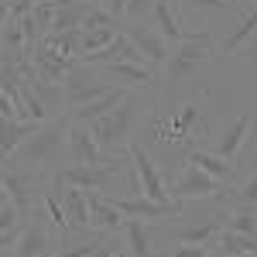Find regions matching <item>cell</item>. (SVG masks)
<instances>
[{
    "label": "cell",
    "instance_id": "26",
    "mask_svg": "<svg viewBox=\"0 0 257 257\" xmlns=\"http://www.w3.org/2000/svg\"><path fill=\"white\" fill-rule=\"evenodd\" d=\"M113 38H117V28H99V31H82V38H79V55H86V52H99L103 45H110Z\"/></svg>",
    "mask_w": 257,
    "mask_h": 257
},
{
    "label": "cell",
    "instance_id": "29",
    "mask_svg": "<svg viewBox=\"0 0 257 257\" xmlns=\"http://www.w3.org/2000/svg\"><path fill=\"white\" fill-rule=\"evenodd\" d=\"M155 4L158 0H127L123 21H148V14H155Z\"/></svg>",
    "mask_w": 257,
    "mask_h": 257
},
{
    "label": "cell",
    "instance_id": "11",
    "mask_svg": "<svg viewBox=\"0 0 257 257\" xmlns=\"http://www.w3.org/2000/svg\"><path fill=\"white\" fill-rule=\"evenodd\" d=\"M113 199V206H117L123 216H134V219H168V216H178L182 209H185V202H155V199L148 196H110Z\"/></svg>",
    "mask_w": 257,
    "mask_h": 257
},
{
    "label": "cell",
    "instance_id": "21",
    "mask_svg": "<svg viewBox=\"0 0 257 257\" xmlns=\"http://www.w3.org/2000/svg\"><path fill=\"white\" fill-rule=\"evenodd\" d=\"M213 250H216V257L257 254V237H250V233H237V230H219L216 237H213Z\"/></svg>",
    "mask_w": 257,
    "mask_h": 257
},
{
    "label": "cell",
    "instance_id": "31",
    "mask_svg": "<svg viewBox=\"0 0 257 257\" xmlns=\"http://www.w3.org/2000/svg\"><path fill=\"white\" fill-rule=\"evenodd\" d=\"M172 257H213V247L209 243H178Z\"/></svg>",
    "mask_w": 257,
    "mask_h": 257
},
{
    "label": "cell",
    "instance_id": "17",
    "mask_svg": "<svg viewBox=\"0 0 257 257\" xmlns=\"http://www.w3.org/2000/svg\"><path fill=\"white\" fill-rule=\"evenodd\" d=\"M41 123H31V120H18V117H0V161H7L14 151L21 148V141L31 138Z\"/></svg>",
    "mask_w": 257,
    "mask_h": 257
},
{
    "label": "cell",
    "instance_id": "36",
    "mask_svg": "<svg viewBox=\"0 0 257 257\" xmlns=\"http://www.w3.org/2000/svg\"><path fill=\"white\" fill-rule=\"evenodd\" d=\"M4 202H11V196H7V189H4V182H0V206Z\"/></svg>",
    "mask_w": 257,
    "mask_h": 257
},
{
    "label": "cell",
    "instance_id": "14",
    "mask_svg": "<svg viewBox=\"0 0 257 257\" xmlns=\"http://www.w3.org/2000/svg\"><path fill=\"white\" fill-rule=\"evenodd\" d=\"M86 199H89V226H93V230H99V233H120V230H123L127 216L113 206L110 196H103V192H86Z\"/></svg>",
    "mask_w": 257,
    "mask_h": 257
},
{
    "label": "cell",
    "instance_id": "28",
    "mask_svg": "<svg viewBox=\"0 0 257 257\" xmlns=\"http://www.w3.org/2000/svg\"><path fill=\"white\" fill-rule=\"evenodd\" d=\"M31 18H35L38 35L45 38V35L52 31V21H55V4H52V0H38V4H35V11H31Z\"/></svg>",
    "mask_w": 257,
    "mask_h": 257
},
{
    "label": "cell",
    "instance_id": "3",
    "mask_svg": "<svg viewBox=\"0 0 257 257\" xmlns=\"http://www.w3.org/2000/svg\"><path fill=\"white\" fill-rule=\"evenodd\" d=\"M138 117H141V96L127 93V99L120 103L117 110H110L106 117L93 120V123H86V127L93 131L96 144L106 155H123L127 144L134 141V123H138Z\"/></svg>",
    "mask_w": 257,
    "mask_h": 257
},
{
    "label": "cell",
    "instance_id": "37",
    "mask_svg": "<svg viewBox=\"0 0 257 257\" xmlns=\"http://www.w3.org/2000/svg\"><path fill=\"white\" fill-rule=\"evenodd\" d=\"M86 4H103V0H86Z\"/></svg>",
    "mask_w": 257,
    "mask_h": 257
},
{
    "label": "cell",
    "instance_id": "9",
    "mask_svg": "<svg viewBox=\"0 0 257 257\" xmlns=\"http://www.w3.org/2000/svg\"><path fill=\"white\" fill-rule=\"evenodd\" d=\"M127 151H131L134 172H138L141 196L155 199V202H175V199H172V192H168V185H165V178H161V172H158V165H155V158L141 148L138 141H131V144H127Z\"/></svg>",
    "mask_w": 257,
    "mask_h": 257
},
{
    "label": "cell",
    "instance_id": "7",
    "mask_svg": "<svg viewBox=\"0 0 257 257\" xmlns=\"http://www.w3.org/2000/svg\"><path fill=\"white\" fill-rule=\"evenodd\" d=\"M55 226L48 223V213L45 206H35V213L21 223V240H18V250L14 257H52L55 250Z\"/></svg>",
    "mask_w": 257,
    "mask_h": 257
},
{
    "label": "cell",
    "instance_id": "16",
    "mask_svg": "<svg viewBox=\"0 0 257 257\" xmlns=\"http://www.w3.org/2000/svg\"><path fill=\"white\" fill-rule=\"evenodd\" d=\"M250 127H254V113L250 110H243V113H237V120L223 131V138L216 141V155L226 161H237V155L243 151V144H247V138H250Z\"/></svg>",
    "mask_w": 257,
    "mask_h": 257
},
{
    "label": "cell",
    "instance_id": "10",
    "mask_svg": "<svg viewBox=\"0 0 257 257\" xmlns=\"http://www.w3.org/2000/svg\"><path fill=\"white\" fill-rule=\"evenodd\" d=\"M110 158H113V155H106V151L99 148L96 138H93V131H89L86 123H79V120L69 123V144H65V161H69V165H106Z\"/></svg>",
    "mask_w": 257,
    "mask_h": 257
},
{
    "label": "cell",
    "instance_id": "1",
    "mask_svg": "<svg viewBox=\"0 0 257 257\" xmlns=\"http://www.w3.org/2000/svg\"><path fill=\"white\" fill-rule=\"evenodd\" d=\"M69 117H52L45 120L31 138L21 141V148L11 155L21 165H35L45 172H55V161L65 158V144H69Z\"/></svg>",
    "mask_w": 257,
    "mask_h": 257
},
{
    "label": "cell",
    "instance_id": "40",
    "mask_svg": "<svg viewBox=\"0 0 257 257\" xmlns=\"http://www.w3.org/2000/svg\"><path fill=\"white\" fill-rule=\"evenodd\" d=\"M233 4H240V0H233Z\"/></svg>",
    "mask_w": 257,
    "mask_h": 257
},
{
    "label": "cell",
    "instance_id": "4",
    "mask_svg": "<svg viewBox=\"0 0 257 257\" xmlns=\"http://www.w3.org/2000/svg\"><path fill=\"white\" fill-rule=\"evenodd\" d=\"M120 172H134L131 151L113 155L106 165H65V168H55L52 175L59 182H65V185H79L86 192H110V185L117 182Z\"/></svg>",
    "mask_w": 257,
    "mask_h": 257
},
{
    "label": "cell",
    "instance_id": "32",
    "mask_svg": "<svg viewBox=\"0 0 257 257\" xmlns=\"http://www.w3.org/2000/svg\"><path fill=\"white\" fill-rule=\"evenodd\" d=\"M175 4H189V7H209V11H230V7H237L233 0H175Z\"/></svg>",
    "mask_w": 257,
    "mask_h": 257
},
{
    "label": "cell",
    "instance_id": "8",
    "mask_svg": "<svg viewBox=\"0 0 257 257\" xmlns=\"http://www.w3.org/2000/svg\"><path fill=\"white\" fill-rule=\"evenodd\" d=\"M168 192H172V199L175 202H189V199H216L219 192H223V182L213 175H206L199 165H182V172H178V178L168 185Z\"/></svg>",
    "mask_w": 257,
    "mask_h": 257
},
{
    "label": "cell",
    "instance_id": "33",
    "mask_svg": "<svg viewBox=\"0 0 257 257\" xmlns=\"http://www.w3.org/2000/svg\"><path fill=\"white\" fill-rule=\"evenodd\" d=\"M18 240H21V226L7 230V233H0V254H4L7 247H18Z\"/></svg>",
    "mask_w": 257,
    "mask_h": 257
},
{
    "label": "cell",
    "instance_id": "35",
    "mask_svg": "<svg viewBox=\"0 0 257 257\" xmlns=\"http://www.w3.org/2000/svg\"><path fill=\"white\" fill-rule=\"evenodd\" d=\"M11 21V0H0V28Z\"/></svg>",
    "mask_w": 257,
    "mask_h": 257
},
{
    "label": "cell",
    "instance_id": "20",
    "mask_svg": "<svg viewBox=\"0 0 257 257\" xmlns=\"http://www.w3.org/2000/svg\"><path fill=\"white\" fill-rule=\"evenodd\" d=\"M155 24H158V35L168 45H175V41H182L189 35L182 28V11H178V4H172V0H158L155 4Z\"/></svg>",
    "mask_w": 257,
    "mask_h": 257
},
{
    "label": "cell",
    "instance_id": "23",
    "mask_svg": "<svg viewBox=\"0 0 257 257\" xmlns=\"http://www.w3.org/2000/svg\"><path fill=\"white\" fill-rule=\"evenodd\" d=\"M254 35H257V4L247 11V14H243V18H240L237 28H233V31L223 38L219 52H223V55H237V52H240V48H243L250 38H254Z\"/></svg>",
    "mask_w": 257,
    "mask_h": 257
},
{
    "label": "cell",
    "instance_id": "18",
    "mask_svg": "<svg viewBox=\"0 0 257 257\" xmlns=\"http://www.w3.org/2000/svg\"><path fill=\"white\" fill-rule=\"evenodd\" d=\"M165 233H172L175 243H209L223 230V213L202 219V223H192V226H161Z\"/></svg>",
    "mask_w": 257,
    "mask_h": 257
},
{
    "label": "cell",
    "instance_id": "19",
    "mask_svg": "<svg viewBox=\"0 0 257 257\" xmlns=\"http://www.w3.org/2000/svg\"><path fill=\"white\" fill-rule=\"evenodd\" d=\"M123 99H127V89H123V86H113V89H106L103 96H96L93 103H86V106H79V110H69V117L79 120V123H93V120L106 117L110 110H117Z\"/></svg>",
    "mask_w": 257,
    "mask_h": 257
},
{
    "label": "cell",
    "instance_id": "15",
    "mask_svg": "<svg viewBox=\"0 0 257 257\" xmlns=\"http://www.w3.org/2000/svg\"><path fill=\"white\" fill-rule=\"evenodd\" d=\"M99 76L106 79H120L123 86H134V89H155L161 86V76L148 65H138V62H113V65H99Z\"/></svg>",
    "mask_w": 257,
    "mask_h": 257
},
{
    "label": "cell",
    "instance_id": "22",
    "mask_svg": "<svg viewBox=\"0 0 257 257\" xmlns=\"http://www.w3.org/2000/svg\"><path fill=\"white\" fill-rule=\"evenodd\" d=\"M185 161H192V165H199L206 175L219 178V182H226V178H233V161L219 158L216 151H199V148H189L185 151Z\"/></svg>",
    "mask_w": 257,
    "mask_h": 257
},
{
    "label": "cell",
    "instance_id": "30",
    "mask_svg": "<svg viewBox=\"0 0 257 257\" xmlns=\"http://www.w3.org/2000/svg\"><path fill=\"white\" fill-rule=\"evenodd\" d=\"M21 223H24V219H21L18 206H14V202H4V206H0V233L14 230V226H21Z\"/></svg>",
    "mask_w": 257,
    "mask_h": 257
},
{
    "label": "cell",
    "instance_id": "24",
    "mask_svg": "<svg viewBox=\"0 0 257 257\" xmlns=\"http://www.w3.org/2000/svg\"><path fill=\"white\" fill-rule=\"evenodd\" d=\"M151 233H155V226L144 219L127 216V223H123V237H127V247L134 257H155L151 254Z\"/></svg>",
    "mask_w": 257,
    "mask_h": 257
},
{
    "label": "cell",
    "instance_id": "27",
    "mask_svg": "<svg viewBox=\"0 0 257 257\" xmlns=\"http://www.w3.org/2000/svg\"><path fill=\"white\" fill-rule=\"evenodd\" d=\"M223 199H226V202H240V206H254V209H257V172L247 178V182H240L233 192L226 189V196H223Z\"/></svg>",
    "mask_w": 257,
    "mask_h": 257
},
{
    "label": "cell",
    "instance_id": "13",
    "mask_svg": "<svg viewBox=\"0 0 257 257\" xmlns=\"http://www.w3.org/2000/svg\"><path fill=\"white\" fill-rule=\"evenodd\" d=\"M72 65H76V59H65V55H62L48 38H41L38 45H35V72H38L41 79L59 82V86H62Z\"/></svg>",
    "mask_w": 257,
    "mask_h": 257
},
{
    "label": "cell",
    "instance_id": "39",
    "mask_svg": "<svg viewBox=\"0 0 257 257\" xmlns=\"http://www.w3.org/2000/svg\"><path fill=\"white\" fill-rule=\"evenodd\" d=\"M247 257H257V254H247Z\"/></svg>",
    "mask_w": 257,
    "mask_h": 257
},
{
    "label": "cell",
    "instance_id": "2",
    "mask_svg": "<svg viewBox=\"0 0 257 257\" xmlns=\"http://www.w3.org/2000/svg\"><path fill=\"white\" fill-rule=\"evenodd\" d=\"M0 182H4V189H7L11 202L18 206L21 219H28L31 213H35V206H41L45 192H48V185H52V172L35 168V165H21V161L7 158V161H0Z\"/></svg>",
    "mask_w": 257,
    "mask_h": 257
},
{
    "label": "cell",
    "instance_id": "25",
    "mask_svg": "<svg viewBox=\"0 0 257 257\" xmlns=\"http://www.w3.org/2000/svg\"><path fill=\"white\" fill-rule=\"evenodd\" d=\"M99 28H120V21L103 4H89V11L82 18V31H99Z\"/></svg>",
    "mask_w": 257,
    "mask_h": 257
},
{
    "label": "cell",
    "instance_id": "38",
    "mask_svg": "<svg viewBox=\"0 0 257 257\" xmlns=\"http://www.w3.org/2000/svg\"><path fill=\"white\" fill-rule=\"evenodd\" d=\"M161 257H172V254H161Z\"/></svg>",
    "mask_w": 257,
    "mask_h": 257
},
{
    "label": "cell",
    "instance_id": "12",
    "mask_svg": "<svg viewBox=\"0 0 257 257\" xmlns=\"http://www.w3.org/2000/svg\"><path fill=\"white\" fill-rule=\"evenodd\" d=\"M123 31H127V38L138 45L141 55L151 62V65H165V62H168V55H172L168 41L161 38L158 31H151L144 21H123Z\"/></svg>",
    "mask_w": 257,
    "mask_h": 257
},
{
    "label": "cell",
    "instance_id": "34",
    "mask_svg": "<svg viewBox=\"0 0 257 257\" xmlns=\"http://www.w3.org/2000/svg\"><path fill=\"white\" fill-rule=\"evenodd\" d=\"M0 117H18V106H14V99L7 96L4 89H0Z\"/></svg>",
    "mask_w": 257,
    "mask_h": 257
},
{
    "label": "cell",
    "instance_id": "5",
    "mask_svg": "<svg viewBox=\"0 0 257 257\" xmlns=\"http://www.w3.org/2000/svg\"><path fill=\"white\" fill-rule=\"evenodd\" d=\"M206 134V117H202V106H199V96L189 99L178 113L172 117H158L155 120V141H161L165 148H192L196 138Z\"/></svg>",
    "mask_w": 257,
    "mask_h": 257
},
{
    "label": "cell",
    "instance_id": "6",
    "mask_svg": "<svg viewBox=\"0 0 257 257\" xmlns=\"http://www.w3.org/2000/svg\"><path fill=\"white\" fill-rule=\"evenodd\" d=\"M106 89H113L110 79L99 76V69H93V65H82L79 59H76V65L69 69V76L62 82V93H65V106H69V110H79L86 103H93V99L103 96Z\"/></svg>",
    "mask_w": 257,
    "mask_h": 257
}]
</instances>
